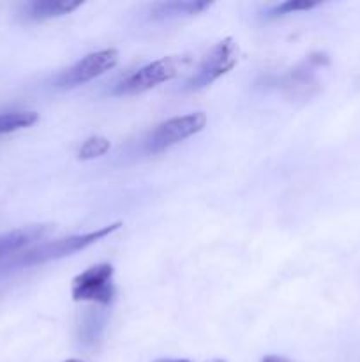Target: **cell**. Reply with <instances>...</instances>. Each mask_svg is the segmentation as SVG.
I'll use <instances>...</instances> for the list:
<instances>
[{"label":"cell","mask_w":360,"mask_h":362,"mask_svg":"<svg viewBox=\"0 0 360 362\" xmlns=\"http://www.w3.org/2000/svg\"><path fill=\"white\" fill-rule=\"evenodd\" d=\"M120 226H122V223H113V225L102 226V228L94 230V232L80 233V235L66 237V239L42 243L39 244V246L32 247V250L25 251V253L14 255V258L6 262V265H9V267H30V265H41L46 264V262L71 257V255L78 253V251L95 244L97 240L112 235V233L116 232Z\"/></svg>","instance_id":"cell-1"},{"label":"cell","mask_w":360,"mask_h":362,"mask_svg":"<svg viewBox=\"0 0 360 362\" xmlns=\"http://www.w3.org/2000/svg\"><path fill=\"white\" fill-rule=\"evenodd\" d=\"M320 6V2H300V0H288V2H282L274 6L272 9L267 11V18H277L282 16V14L295 13V11H309L314 9V7Z\"/></svg>","instance_id":"cell-13"},{"label":"cell","mask_w":360,"mask_h":362,"mask_svg":"<svg viewBox=\"0 0 360 362\" xmlns=\"http://www.w3.org/2000/svg\"><path fill=\"white\" fill-rule=\"evenodd\" d=\"M106 324V315L99 313L95 310H88V313L85 315L83 322L80 325V341L83 345H94L95 341L101 336L102 329H104Z\"/></svg>","instance_id":"cell-10"},{"label":"cell","mask_w":360,"mask_h":362,"mask_svg":"<svg viewBox=\"0 0 360 362\" xmlns=\"http://www.w3.org/2000/svg\"><path fill=\"white\" fill-rule=\"evenodd\" d=\"M49 232V226L41 225V226H25V228L13 230V232H7L0 235V258H7L11 255L18 253L23 247H27L28 244L35 243V240H41L46 233Z\"/></svg>","instance_id":"cell-7"},{"label":"cell","mask_w":360,"mask_h":362,"mask_svg":"<svg viewBox=\"0 0 360 362\" xmlns=\"http://www.w3.org/2000/svg\"><path fill=\"white\" fill-rule=\"evenodd\" d=\"M80 6L81 2H71V0H34L25 4L23 13L28 20H49V18L64 16Z\"/></svg>","instance_id":"cell-8"},{"label":"cell","mask_w":360,"mask_h":362,"mask_svg":"<svg viewBox=\"0 0 360 362\" xmlns=\"http://www.w3.org/2000/svg\"><path fill=\"white\" fill-rule=\"evenodd\" d=\"M155 362H189V361H182V359H161Z\"/></svg>","instance_id":"cell-15"},{"label":"cell","mask_w":360,"mask_h":362,"mask_svg":"<svg viewBox=\"0 0 360 362\" xmlns=\"http://www.w3.org/2000/svg\"><path fill=\"white\" fill-rule=\"evenodd\" d=\"M207 126V115L203 112L187 113L182 117H173L166 122L159 124L148 138L145 140V151L157 154V152L166 151L187 138L194 136Z\"/></svg>","instance_id":"cell-3"},{"label":"cell","mask_w":360,"mask_h":362,"mask_svg":"<svg viewBox=\"0 0 360 362\" xmlns=\"http://www.w3.org/2000/svg\"><path fill=\"white\" fill-rule=\"evenodd\" d=\"M236 62H239V45L232 37L222 39L205 57L203 62L196 69V73L184 83L182 90L194 92L208 87L215 80L229 73L236 66Z\"/></svg>","instance_id":"cell-2"},{"label":"cell","mask_w":360,"mask_h":362,"mask_svg":"<svg viewBox=\"0 0 360 362\" xmlns=\"http://www.w3.org/2000/svg\"><path fill=\"white\" fill-rule=\"evenodd\" d=\"M116 62H119V52L113 48L88 53L87 57L78 60L74 66H71L69 69L59 74L55 78V81H53V87L73 88L78 87V85H83L87 81L104 74L106 71L113 69L116 66Z\"/></svg>","instance_id":"cell-6"},{"label":"cell","mask_w":360,"mask_h":362,"mask_svg":"<svg viewBox=\"0 0 360 362\" xmlns=\"http://www.w3.org/2000/svg\"><path fill=\"white\" fill-rule=\"evenodd\" d=\"M39 115L35 112H9L0 113V134L13 133V131L30 127L37 122Z\"/></svg>","instance_id":"cell-11"},{"label":"cell","mask_w":360,"mask_h":362,"mask_svg":"<svg viewBox=\"0 0 360 362\" xmlns=\"http://www.w3.org/2000/svg\"><path fill=\"white\" fill-rule=\"evenodd\" d=\"M210 2H194V0H184V2H159L152 7V18L154 20H172V18L191 16L201 11L208 9Z\"/></svg>","instance_id":"cell-9"},{"label":"cell","mask_w":360,"mask_h":362,"mask_svg":"<svg viewBox=\"0 0 360 362\" xmlns=\"http://www.w3.org/2000/svg\"><path fill=\"white\" fill-rule=\"evenodd\" d=\"M207 362H226V361H221V359H212V361H207Z\"/></svg>","instance_id":"cell-16"},{"label":"cell","mask_w":360,"mask_h":362,"mask_svg":"<svg viewBox=\"0 0 360 362\" xmlns=\"http://www.w3.org/2000/svg\"><path fill=\"white\" fill-rule=\"evenodd\" d=\"M64 362H81V361H76V359H69V361H64Z\"/></svg>","instance_id":"cell-17"},{"label":"cell","mask_w":360,"mask_h":362,"mask_svg":"<svg viewBox=\"0 0 360 362\" xmlns=\"http://www.w3.org/2000/svg\"><path fill=\"white\" fill-rule=\"evenodd\" d=\"M113 265L97 264L87 269L73 279L71 293L76 303H94L101 306L112 304L115 297V285H113Z\"/></svg>","instance_id":"cell-4"},{"label":"cell","mask_w":360,"mask_h":362,"mask_svg":"<svg viewBox=\"0 0 360 362\" xmlns=\"http://www.w3.org/2000/svg\"><path fill=\"white\" fill-rule=\"evenodd\" d=\"M176 73H179V60H176L175 57H164V59L154 60V62L140 67L138 71L131 73L129 76L124 78V80L113 88V94H141V92L150 90V88L157 87V85L173 80V78L176 76Z\"/></svg>","instance_id":"cell-5"},{"label":"cell","mask_w":360,"mask_h":362,"mask_svg":"<svg viewBox=\"0 0 360 362\" xmlns=\"http://www.w3.org/2000/svg\"><path fill=\"white\" fill-rule=\"evenodd\" d=\"M108 151L109 141L106 140L104 136H92L88 138V140H85V144L81 145L80 152H78V158L88 161V159L101 158V156H104Z\"/></svg>","instance_id":"cell-12"},{"label":"cell","mask_w":360,"mask_h":362,"mask_svg":"<svg viewBox=\"0 0 360 362\" xmlns=\"http://www.w3.org/2000/svg\"><path fill=\"white\" fill-rule=\"evenodd\" d=\"M263 362H289V361L282 359V357H277V356H268V357H265Z\"/></svg>","instance_id":"cell-14"}]
</instances>
